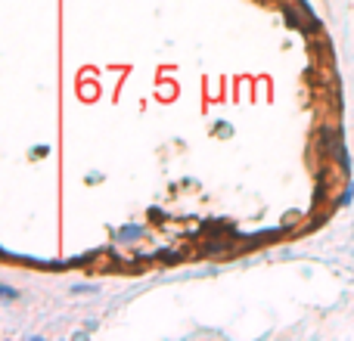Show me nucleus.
Wrapping results in <instances>:
<instances>
[{"label": "nucleus", "mask_w": 354, "mask_h": 341, "mask_svg": "<svg viewBox=\"0 0 354 341\" xmlns=\"http://www.w3.org/2000/svg\"><path fill=\"white\" fill-rule=\"evenodd\" d=\"M143 236H147V230H143L140 224H124V226H118V230H115V239H118V242H124V245L140 242Z\"/></svg>", "instance_id": "nucleus-1"}, {"label": "nucleus", "mask_w": 354, "mask_h": 341, "mask_svg": "<svg viewBox=\"0 0 354 341\" xmlns=\"http://www.w3.org/2000/svg\"><path fill=\"white\" fill-rule=\"evenodd\" d=\"M19 289H12V286H6V282H0V301H19Z\"/></svg>", "instance_id": "nucleus-2"}, {"label": "nucleus", "mask_w": 354, "mask_h": 341, "mask_svg": "<svg viewBox=\"0 0 354 341\" xmlns=\"http://www.w3.org/2000/svg\"><path fill=\"white\" fill-rule=\"evenodd\" d=\"M44 155H50V146H35L31 149V159H44Z\"/></svg>", "instance_id": "nucleus-3"}, {"label": "nucleus", "mask_w": 354, "mask_h": 341, "mask_svg": "<svg viewBox=\"0 0 354 341\" xmlns=\"http://www.w3.org/2000/svg\"><path fill=\"white\" fill-rule=\"evenodd\" d=\"M351 195H354V186L345 189V193H342V199H339V205H348V202H351Z\"/></svg>", "instance_id": "nucleus-4"}]
</instances>
